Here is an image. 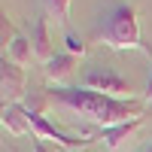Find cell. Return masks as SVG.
Returning <instances> with one entry per match:
<instances>
[{
  "label": "cell",
  "instance_id": "6da1fadb",
  "mask_svg": "<svg viewBox=\"0 0 152 152\" xmlns=\"http://www.w3.org/2000/svg\"><path fill=\"white\" fill-rule=\"evenodd\" d=\"M46 94L52 104L79 113V116L97 122L100 128L140 119L143 107H146V100L113 97V94H100V91H91V88H82V85H52V88H46Z\"/></svg>",
  "mask_w": 152,
  "mask_h": 152
},
{
  "label": "cell",
  "instance_id": "7a4b0ae2",
  "mask_svg": "<svg viewBox=\"0 0 152 152\" xmlns=\"http://www.w3.org/2000/svg\"><path fill=\"white\" fill-rule=\"evenodd\" d=\"M94 37L100 43H107L113 49H137V52H149V46L143 43V34H140V18H137V9L128 6V3H116L107 15L104 21L97 24V31Z\"/></svg>",
  "mask_w": 152,
  "mask_h": 152
},
{
  "label": "cell",
  "instance_id": "3957f363",
  "mask_svg": "<svg viewBox=\"0 0 152 152\" xmlns=\"http://www.w3.org/2000/svg\"><path fill=\"white\" fill-rule=\"evenodd\" d=\"M28 116H31V131L37 134V140H49L52 146L64 149V152H79L82 146H88V143L97 140L94 134H91V137H73V134H67V131L55 128V122L46 119V113H28Z\"/></svg>",
  "mask_w": 152,
  "mask_h": 152
},
{
  "label": "cell",
  "instance_id": "277c9868",
  "mask_svg": "<svg viewBox=\"0 0 152 152\" xmlns=\"http://www.w3.org/2000/svg\"><path fill=\"white\" fill-rule=\"evenodd\" d=\"M82 88H91V91H100V94H113V97H131L134 94L131 79H125L113 67H88L82 73Z\"/></svg>",
  "mask_w": 152,
  "mask_h": 152
},
{
  "label": "cell",
  "instance_id": "5b68a950",
  "mask_svg": "<svg viewBox=\"0 0 152 152\" xmlns=\"http://www.w3.org/2000/svg\"><path fill=\"white\" fill-rule=\"evenodd\" d=\"M0 94H3V107L21 104V100L28 97V73H24V67H18L15 61H9L6 55L0 61Z\"/></svg>",
  "mask_w": 152,
  "mask_h": 152
},
{
  "label": "cell",
  "instance_id": "8992f818",
  "mask_svg": "<svg viewBox=\"0 0 152 152\" xmlns=\"http://www.w3.org/2000/svg\"><path fill=\"white\" fill-rule=\"evenodd\" d=\"M0 125L3 131H9L12 137H24L31 131V116H28V107L24 104H9L0 110Z\"/></svg>",
  "mask_w": 152,
  "mask_h": 152
},
{
  "label": "cell",
  "instance_id": "52a82bcc",
  "mask_svg": "<svg viewBox=\"0 0 152 152\" xmlns=\"http://www.w3.org/2000/svg\"><path fill=\"white\" fill-rule=\"evenodd\" d=\"M143 125V116L140 119H131V122H122V125H110V128H100L94 137L97 140H104V146H107V152H113V149H119L125 140H131L134 137V131Z\"/></svg>",
  "mask_w": 152,
  "mask_h": 152
},
{
  "label": "cell",
  "instance_id": "ba28073f",
  "mask_svg": "<svg viewBox=\"0 0 152 152\" xmlns=\"http://www.w3.org/2000/svg\"><path fill=\"white\" fill-rule=\"evenodd\" d=\"M76 64H79V58H76V55H70V52H55V55L43 64V73H46L49 82L61 85L64 79H70V73L76 70Z\"/></svg>",
  "mask_w": 152,
  "mask_h": 152
},
{
  "label": "cell",
  "instance_id": "9c48e42d",
  "mask_svg": "<svg viewBox=\"0 0 152 152\" xmlns=\"http://www.w3.org/2000/svg\"><path fill=\"white\" fill-rule=\"evenodd\" d=\"M31 43H34V55L37 61H46L52 58V34H49V21L43 15L34 18V28H31Z\"/></svg>",
  "mask_w": 152,
  "mask_h": 152
},
{
  "label": "cell",
  "instance_id": "30bf717a",
  "mask_svg": "<svg viewBox=\"0 0 152 152\" xmlns=\"http://www.w3.org/2000/svg\"><path fill=\"white\" fill-rule=\"evenodd\" d=\"M3 55H6L9 61H15L18 67H28L31 61L37 58V55H34V43H31V37H24V34H15V40L9 43V49H6Z\"/></svg>",
  "mask_w": 152,
  "mask_h": 152
},
{
  "label": "cell",
  "instance_id": "8fae6325",
  "mask_svg": "<svg viewBox=\"0 0 152 152\" xmlns=\"http://www.w3.org/2000/svg\"><path fill=\"white\" fill-rule=\"evenodd\" d=\"M46 3V9H49V15H52L64 31H70L67 28V21H70V0H43Z\"/></svg>",
  "mask_w": 152,
  "mask_h": 152
},
{
  "label": "cell",
  "instance_id": "7c38bea8",
  "mask_svg": "<svg viewBox=\"0 0 152 152\" xmlns=\"http://www.w3.org/2000/svg\"><path fill=\"white\" fill-rule=\"evenodd\" d=\"M64 43H67V52H70V55H76V58L85 55V43H82L73 31H64Z\"/></svg>",
  "mask_w": 152,
  "mask_h": 152
},
{
  "label": "cell",
  "instance_id": "4fadbf2b",
  "mask_svg": "<svg viewBox=\"0 0 152 152\" xmlns=\"http://www.w3.org/2000/svg\"><path fill=\"white\" fill-rule=\"evenodd\" d=\"M143 100L152 104V73H149V82H146V91H143Z\"/></svg>",
  "mask_w": 152,
  "mask_h": 152
},
{
  "label": "cell",
  "instance_id": "5bb4252c",
  "mask_svg": "<svg viewBox=\"0 0 152 152\" xmlns=\"http://www.w3.org/2000/svg\"><path fill=\"white\" fill-rule=\"evenodd\" d=\"M34 152H55V149H49L46 140H37V143H34Z\"/></svg>",
  "mask_w": 152,
  "mask_h": 152
},
{
  "label": "cell",
  "instance_id": "9a60e30c",
  "mask_svg": "<svg viewBox=\"0 0 152 152\" xmlns=\"http://www.w3.org/2000/svg\"><path fill=\"white\" fill-rule=\"evenodd\" d=\"M146 152H152V146H149V149H146Z\"/></svg>",
  "mask_w": 152,
  "mask_h": 152
}]
</instances>
